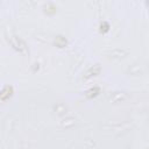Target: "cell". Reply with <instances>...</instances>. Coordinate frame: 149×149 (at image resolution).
Returning a JSON list of instances; mask_svg holds the SVG:
<instances>
[{
  "instance_id": "7a4b0ae2",
  "label": "cell",
  "mask_w": 149,
  "mask_h": 149,
  "mask_svg": "<svg viewBox=\"0 0 149 149\" xmlns=\"http://www.w3.org/2000/svg\"><path fill=\"white\" fill-rule=\"evenodd\" d=\"M55 43L58 45V47H64L65 44H66V40L64 38V37H62V36H57L56 37V40H55Z\"/></svg>"
},
{
  "instance_id": "6da1fadb",
  "label": "cell",
  "mask_w": 149,
  "mask_h": 149,
  "mask_svg": "<svg viewBox=\"0 0 149 149\" xmlns=\"http://www.w3.org/2000/svg\"><path fill=\"white\" fill-rule=\"evenodd\" d=\"M12 92H13V87H12V86H5L3 90L0 92V98H1L2 100H5V99H7L8 97H10Z\"/></svg>"
},
{
  "instance_id": "3957f363",
  "label": "cell",
  "mask_w": 149,
  "mask_h": 149,
  "mask_svg": "<svg viewBox=\"0 0 149 149\" xmlns=\"http://www.w3.org/2000/svg\"><path fill=\"white\" fill-rule=\"evenodd\" d=\"M98 91H99V88H98V87H94V88H92V90H90V91L87 92V95H88V97L95 95V94H97L95 92H98Z\"/></svg>"
}]
</instances>
